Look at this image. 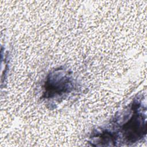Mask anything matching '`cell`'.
<instances>
[{
  "instance_id": "obj_2",
  "label": "cell",
  "mask_w": 147,
  "mask_h": 147,
  "mask_svg": "<svg viewBox=\"0 0 147 147\" xmlns=\"http://www.w3.org/2000/svg\"><path fill=\"white\" fill-rule=\"evenodd\" d=\"M139 107V104L136 102L133 103L131 117L121 127L123 138L127 143H134L146 134L145 118L140 111Z\"/></svg>"
},
{
  "instance_id": "obj_1",
  "label": "cell",
  "mask_w": 147,
  "mask_h": 147,
  "mask_svg": "<svg viewBox=\"0 0 147 147\" xmlns=\"http://www.w3.org/2000/svg\"><path fill=\"white\" fill-rule=\"evenodd\" d=\"M74 87L69 73L63 69H57L47 76L44 84L43 97L51 98L70 92Z\"/></svg>"
}]
</instances>
